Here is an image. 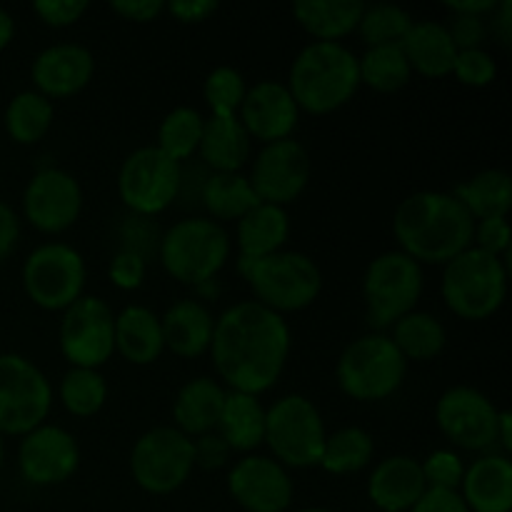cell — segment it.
<instances>
[{
  "label": "cell",
  "instance_id": "7a4b0ae2",
  "mask_svg": "<svg viewBox=\"0 0 512 512\" xmlns=\"http://www.w3.org/2000/svg\"><path fill=\"white\" fill-rule=\"evenodd\" d=\"M393 233L400 253L415 263H450L455 255L473 248L475 220L450 193L423 190L398 205Z\"/></svg>",
  "mask_w": 512,
  "mask_h": 512
},
{
  "label": "cell",
  "instance_id": "4fadbf2b",
  "mask_svg": "<svg viewBox=\"0 0 512 512\" xmlns=\"http://www.w3.org/2000/svg\"><path fill=\"white\" fill-rule=\"evenodd\" d=\"M180 183H183L180 163L168 158L158 145L130 153L118 175L120 198L138 215L163 213L178 198Z\"/></svg>",
  "mask_w": 512,
  "mask_h": 512
},
{
  "label": "cell",
  "instance_id": "11a10c76",
  "mask_svg": "<svg viewBox=\"0 0 512 512\" xmlns=\"http://www.w3.org/2000/svg\"><path fill=\"white\" fill-rule=\"evenodd\" d=\"M493 28H495V35L500 38V43L503 45H510L512 40V0H503V3H498V8L493 10Z\"/></svg>",
  "mask_w": 512,
  "mask_h": 512
},
{
  "label": "cell",
  "instance_id": "836d02e7",
  "mask_svg": "<svg viewBox=\"0 0 512 512\" xmlns=\"http://www.w3.org/2000/svg\"><path fill=\"white\" fill-rule=\"evenodd\" d=\"M393 345L400 350V355L408 360H433L435 355L443 353L445 335L443 323L428 313H408L393 325Z\"/></svg>",
  "mask_w": 512,
  "mask_h": 512
},
{
  "label": "cell",
  "instance_id": "f907efd6",
  "mask_svg": "<svg viewBox=\"0 0 512 512\" xmlns=\"http://www.w3.org/2000/svg\"><path fill=\"white\" fill-rule=\"evenodd\" d=\"M110 8L123 15L125 20L148 23V20H155L163 13L165 3L163 0H115V3H110Z\"/></svg>",
  "mask_w": 512,
  "mask_h": 512
},
{
  "label": "cell",
  "instance_id": "4dcf8cb0",
  "mask_svg": "<svg viewBox=\"0 0 512 512\" xmlns=\"http://www.w3.org/2000/svg\"><path fill=\"white\" fill-rule=\"evenodd\" d=\"M290 233L288 213L278 205L260 203L238 220L240 260H260L278 253Z\"/></svg>",
  "mask_w": 512,
  "mask_h": 512
},
{
  "label": "cell",
  "instance_id": "5b68a950",
  "mask_svg": "<svg viewBox=\"0 0 512 512\" xmlns=\"http://www.w3.org/2000/svg\"><path fill=\"white\" fill-rule=\"evenodd\" d=\"M240 270L258 298L255 303L278 315L308 308L323 288L318 265L308 255L290 250H278L260 260H240Z\"/></svg>",
  "mask_w": 512,
  "mask_h": 512
},
{
  "label": "cell",
  "instance_id": "30bf717a",
  "mask_svg": "<svg viewBox=\"0 0 512 512\" xmlns=\"http://www.w3.org/2000/svg\"><path fill=\"white\" fill-rule=\"evenodd\" d=\"M53 405L45 375L23 355H0V433L28 435L43 425Z\"/></svg>",
  "mask_w": 512,
  "mask_h": 512
},
{
  "label": "cell",
  "instance_id": "74e56055",
  "mask_svg": "<svg viewBox=\"0 0 512 512\" xmlns=\"http://www.w3.org/2000/svg\"><path fill=\"white\" fill-rule=\"evenodd\" d=\"M205 118L195 108H175L165 115L158 130V148L175 163H183L198 150Z\"/></svg>",
  "mask_w": 512,
  "mask_h": 512
},
{
  "label": "cell",
  "instance_id": "9f6ffc18",
  "mask_svg": "<svg viewBox=\"0 0 512 512\" xmlns=\"http://www.w3.org/2000/svg\"><path fill=\"white\" fill-rule=\"evenodd\" d=\"M498 443L505 453L512 450V415L508 410H500L498 415Z\"/></svg>",
  "mask_w": 512,
  "mask_h": 512
},
{
  "label": "cell",
  "instance_id": "f6af8a7d",
  "mask_svg": "<svg viewBox=\"0 0 512 512\" xmlns=\"http://www.w3.org/2000/svg\"><path fill=\"white\" fill-rule=\"evenodd\" d=\"M33 10L45 25L65 28V25H73L75 20H80V15L88 10V3H83V0H38Z\"/></svg>",
  "mask_w": 512,
  "mask_h": 512
},
{
  "label": "cell",
  "instance_id": "484cf974",
  "mask_svg": "<svg viewBox=\"0 0 512 512\" xmlns=\"http://www.w3.org/2000/svg\"><path fill=\"white\" fill-rule=\"evenodd\" d=\"M225 390L215 380L198 378L183 385L173 403L175 430L193 438V435H210L218 428L220 413H223Z\"/></svg>",
  "mask_w": 512,
  "mask_h": 512
},
{
  "label": "cell",
  "instance_id": "6da1fadb",
  "mask_svg": "<svg viewBox=\"0 0 512 512\" xmlns=\"http://www.w3.org/2000/svg\"><path fill=\"white\" fill-rule=\"evenodd\" d=\"M210 353L218 375L235 393L258 398L283 373L290 355V328L283 315L245 300L215 320Z\"/></svg>",
  "mask_w": 512,
  "mask_h": 512
},
{
  "label": "cell",
  "instance_id": "83f0119b",
  "mask_svg": "<svg viewBox=\"0 0 512 512\" xmlns=\"http://www.w3.org/2000/svg\"><path fill=\"white\" fill-rule=\"evenodd\" d=\"M160 318L148 308H125L115 318V350L133 365H150L163 353Z\"/></svg>",
  "mask_w": 512,
  "mask_h": 512
},
{
  "label": "cell",
  "instance_id": "8992f818",
  "mask_svg": "<svg viewBox=\"0 0 512 512\" xmlns=\"http://www.w3.org/2000/svg\"><path fill=\"white\" fill-rule=\"evenodd\" d=\"M408 363L388 335H363L345 348L338 360V385L360 403L385 400L403 385Z\"/></svg>",
  "mask_w": 512,
  "mask_h": 512
},
{
  "label": "cell",
  "instance_id": "1f68e13d",
  "mask_svg": "<svg viewBox=\"0 0 512 512\" xmlns=\"http://www.w3.org/2000/svg\"><path fill=\"white\" fill-rule=\"evenodd\" d=\"M455 198L473 220L508 218L512 208V180L505 170H483L455 188Z\"/></svg>",
  "mask_w": 512,
  "mask_h": 512
},
{
  "label": "cell",
  "instance_id": "e0dca14e",
  "mask_svg": "<svg viewBox=\"0 0 512 512\" xmlns=\"http://www.w3.org/2000/svg\"><path fill=\"white\" fill-rule=\"evenodd\" d=\"M83 193L78 180L58 168L40 170L23 195L25 218L40 233H63L78 220Z\"/></svg>",
  "mask_w": 512,
  "mask_h": 512
},
{
  "label": "cell",
  "instance_id": "4316f807",
  "mask_svg": "<svg viewBox=\"0 0 512 512\" xmlns=\"http://www.w3.org/2000/svg\"><path fill=\"white\" fill-rule=\"evenodd\" d=\"M198 150L215 173H238L250 155V135L238 115H210Z\"/></svg>",
  "mask_w": 512,
  "mask_h": 512
},
{
  "label": "cell",
  "instance_id": "8fae6325",
  "mask_svg": "<svg viewBox=\"0 0 512 512\" xmlns=\"http://www.w3.org/2000/svg\"><path fill=\"white\" fill-rule=\"evenodd\" d=\"M195 468V443L175 428H153L135 443L130 455L133 478L145 493H175Z\"/></svg>",
  "mask_w": 512,
  "mask_h": 512
},
{
  "label": "cell",
  "instance_id": "277c9868",
  "mask_svg": "<svg viewBox=\"0 0 512 512\" xmlns=\"http://www.w3.org/2000/svg\"><path fill=\"white\" fill-rule=\"evenodd\" d=\"M508 295L503 258L468 248L445 263L443 300L458 318L485 320L500 310Z\"/></svg>",
  "mask_w": 512,
  "mask_h": 512
},
{
  "label": "cell",
  "instance_id": "f35d334b",
  "mask_svg": "<svg viewBox=\"0 0 512 512\" xmlns=\"http://www.w3.org/2000/svg\"><path fill=\"white\" fill-rule=\"evenodd\" d=\"M105 398H108V385L98 370L73 368L70 373H65L63 383H60V400H63L65 410L78 418H90L98 413Z\"/></svg>",
  "mask_w": 512,
  "mask_h": 512
},
{
  "label": "cell",
  "instance_id": "d6986e66",
  "mask_svg": "<svg viewBox=\"0 0 512 512\" xmlns=\"http://www.w3.org/2000/svg\"><path fill=\"white\" fill-rule=\"evenodd\" d=\"M80 450L73 435L58 425H40L23 435L18 450L20 473L33 485L65 483L78 470Z\"/></svg>",
  "mask_w": 512,
  "mask_h": 512
},
{
  "label": "cell",
  "instance_id": "5bb4252c",
  "mask_svg": "<svg viewBox=\"0 0 512 512\" xmlns=\"http://www.w3.org/2000/svg\"><path fill=\"white\" fill-rule=\"evenodd\" d=\"M60 350L73 368L98 370L115 353V318L100 298H78L60 323Z\"/></svg>",
  "mask_w": 512,
  "mask_h": 512
},
{
  "label": "cell",
  "instance_id": "cb8c5ba5",
  "mask_svg": "<svg viewBox=\"0 0 512 512\" xmlns=\"http://www.w3.org/2000/svg\"><path fill=\"white\" fill-rule=\"evenodd\" d=\"M163 343L178 358H198L210 350L215 320L198 300H180L160 320Z\"/></svg>",
  "mask_w": 512,
  "mask_h": 512
},
{
  "label": "cell",
  "instance_id": "d590c367",
  "mask_svg": "<svg viewBox=\"0 0 512 512\" xmlns=\"http://www.w3.org/2000/svg\"><path fill=\"white\" fill-rule=\"evenodd\" d=\"M375 453L373 438L363 428H343L325 438L320 468L333 475H350L370 465Z\"/></svg>",
  "mask_w": 512,
  "mask_h": 512
},
{
  "label": "cell",
  "instance_id": "9a60e30c",
  "mask_svg": "<svg viewBox=\"0 0 512 512\" xmlns=\"http://www.w3.org/2000/svg\"><path fill=\"white\" fill-rule=\"evenodd\" d=\"M498 415L493 400L475 388H450L435 408V420L445 438L463 450H488L498 443Z\"/></svg>",
  "mask_w": 512,
  "mask_h": 512
},
{
  "label": "cell",
  "instance_id": "60d3db41",
  "mask_svg": "<svg viewBox=\"0 0 512 512\" xmlns=\"http://www.w3.org/2000/svg\"><path fill=\"white\" fill-rule=\"evenodd\" d=\"M245 93V78L235 68H215L205 80V100L213 115H235L240 110Z\"/></svg>",
  "mask_w": 512,
  "mask_h": 512
},
{
  "label": "cell",
  "instance_id": "680465c9",
  "mask_svg": "<svg viewBox=\"0 0 512 512\" xmlns=\"http://www.w3.org/2000/svg\"><path fill=\"white\" fill-rule=\"evenodd\" d=\"M298 512H330V510H325V508H308V510H298Z\"/></svg>",
  "mask_w": 512,
  "mask_h": 512
},
{
  "label": "cell",
  "instance_id": "c3c4849f",
  "mask_svg": "<svg viewBox=\"0 0 512 512\" xmlns=\"http://www.w3.org/2000/svg\"><path fill=\"white\" fill-rule=\"evenodd\" d=\"M410 512H470L458 490L428 488Z\"/></svg>",
  "mask_w": 512,
  "mask_h": 512
},
{
  "label": "cell",
  "instance_id": "2e32d148",
  "mask_svg": "<svg viewBox=\"0 0 512 512\" xmlns=\"http://www.w3.org/2000/svg\"><path fill=\"white\" fill-rule=\"evenodd\" d=\"M255 195L260 203L283 205L298 200L305 185L310 180V158L308 150L293 138L268 143L253 163V175H250Z\"/></svg>",
  "mask_w": 512,
  "mask_h": 512
},
{
  "label": "cell",
  "instance_id": "bcb514c9",
  "mask_svg": "<svg viewBox=\"0 0 512 512\" xmlns=\"http://www.w3.org/2000/svg\"><path fill=\"white\" fill-rule=\"evenodd\" d=\"M453 38L455 48L458 50H475L483 45L488 28H485V20L478 15H453L450 25H445Z\"/></svg>",
  "mask_w": 512,
  "mask_h": 512
},
{
  "label": "cell",
  "instance_id": "ab89813d",
  "mask_svg": "<svg viewBox=\"0 0 512 512\" xmlns=\"http://www.w3.org/2000/svg\"><path fill=\"white\" fill-rule=\"evenodd\" d=\"M358 28L370 48H378V45H400L405 35H408V30L413 28V18L400 5H365Z\"/></svg>",
  "mask_w": 512,
  "mask_h": 512
},
{
  "label": "cell",
  "instance_id": "7c38bea8",
  "mask_svg": "<svg viewBox=\"0 0 512 512\" xmlns=\"http://www.w3.org/2000/svg\"><path fill=\"white\" fill-rule=\"evenodd\" d=\"M28 298L43 310H68L83 298L85 263L75 248L65 243L40 245L30 253L23 268Z\"/></svg>",
  "mask_w": 512,
  "mask_h": 512
},
{
  "label": "cell",
  "instance_id": "52a82bcc",
  "mask_svg": "<svg viewBox=\"0 0 512 512\" xmlns=\"http://www.w3.org/2000/svg\"><path fill=\"white\" fill-rule=\"evenodd\" d=\"M228 255V233L208 218L180 220L160 243V260L165 270L185 285L208 283L228 263Z\"/></svg>",
  "mask_w": 512,
  "mask_h": 512
},
{
  "label": "cell",
  "instance_id": "d4e9b609",
  "mask_svg": "<svg viewBox=\"0 0 512 512\" xmlns=\"http://www.w3.org/2000/svg\"><path fill=\"white\" fill-rule=\"evenodd\" d=\"M400 48L408 58L410 70H418L420 75H428V78L450 75L455 58H458V48H455L448 28L443 23H435V20L413 23Z\"/></svg>",
  "mask_w": 512,
  "mask_h": 512
},
{
  "label": "cell",
  "instance_id": "681fc988",
  "mask_svg": "<svg viewBox=\"0 0 512 512\" xmlns=\"http://www.w3.org/2000/svg\"><path fill=\"white\" fill-rule=\"evenodd\" d=\"M165 10L180 23H203L210 15H215L218 3L215 0H173V3H165Z\"/></svg>",
  "mask_w": 512,
  "mask_h": 512
},
{
  "label": "cell",
  "instance_id": "7dc6e473",
  "mask_svg": "<svg viewBox=\"0 0 512 512\" xmlns=\"http://www.w3.org/2000/svg\"><path fill=\"white\" fill-rule=\"evenodd\" d=\"M145 278V258L133 250H123L110 263V280L123 290H135Z\"/></svg>",
  "mask_w": 512,
  "mask_h": 512
},
{
  "label": "cell",
  "instance_id": "44dd1931",
  "mask_svg": "<svg viewBox=\"0 0 512 512\" xmlns=\"http://www.w3.org/2000/svg\"><path fill=\"white\" fill-rule=\"evenodd\" d=\"M93 53L83 45L60 43L45 48L33 63V83L45 98H70L93 80Z\"/></svg>",
  "mask_w": 512,
  "mask_h": 512
},
{
  "label": "cell",
  "instance_id": "7402d4cb",
  "mask_svg": "<svg viewBox=\"0 0 512 512\" xmlns=\"http://www.w3.org/2000/svg\"><path fill=\"white\" fill-rule=\"evenodd\" d=\"M428 490L420 463L405 455L383 460L368 480V495L383 512H405Z\"/></svg>",
  "mask_w": 512,
  "mask_h": 512
},
{
  "label": "cell",
  "instance_id": "7bdbcfd3",
  "mask_svg": "<svg viewBox=\"0 0 512 512\" xmlns=\"http://www.w3.org/2000/svg\"><path fill=\"white\" fill-rule=\"evenodd\" d=\"M453 73L463 85L483 88V85H490L495 80V75H498V65H495V60L490 58V53H485L483 48L458 50Z\"/></svg>",
  "mask_w": 512,
  "mask_h": 512
},
{
  "label": "cell",
  "instance_id": "e575fe53",
  "mask_svg": "<svg viewBox=\"0 0 512 512\" xmlns=\"http://www.w3.org/2000/svg\"><path fill=\"white\" fill-rule=\"evenodd\" d=\"M53 125V103L38 90H28L10 100L5 110L8 135L20 145H33L43 138Z\"/></svg>",
  "mask_w": 512,
  "mask_h": 512
},
{
  "label": "cell",
  "instance_id": "ba28073f",
  "mask_svg": "<svg viewBox=\"0 0 512 512\" xmlns=\"http://www.w3.org/2000/svg\"><path fill=\"white\" fill-rule=\"evenodd\" d=\"M325 438L328 433L318 408L303 395L280 398L273 408L265 410V443L278 463L290 468L320 465Z\"/></svg>",
  "mask_w": 512,
  "mask_h": 512
},
{
  "label": "cell",
  "instance_id": "3957f363",
  "mask_svg": "<svg viewBox=\"0 0 512 512\" xmlns=\"http://www.w3.org/2000/svg\"><path fill=\"white\" fill-rule=\"evenodd\" d=\"M358 85V58L343 43L315 40L293 60L288 90L298 110L325 115L348 103Z\"/></svg>",
  "mask_w": 512,
  "mask_h": 512
},
{
  "label": "cell",
  "instance_id": "f5cc1de1",
  "mask_svg": "<svg viewBox=\"0 0 512 512\" xmlns=\"http://www.w3.org/2000/svg\"><path fill=\"white\" fill-rule=\"evenodd\" d=\"M18 215L13 213V208L5 203H0V260L8 258L13 253L15 243H18Z\"/></svg>",
  "mask_w": 512,
  "mask_h": 512
},
{
  "label": "cell",
  "instance_id": "8d00e7d4",
  "mask_svg": "<svg viewBox=\"0 0 512 512\" xmlns=\"http://www.w3.org/2000/svg\"><path fill=\"white\" fill-rule=\"evenodd\" d=\"M358 73L360 83L370 85L380 93H395L403 85H408L413 70H410V63L400 45H378L358 60Z\"/></svg>",
  "mask_w": 512,
  "mask_h": 512
},
{
  "label": "cell",
  "instance_id": "d6a6232c",
  "mask_svg": "<svg viewBox=\"0 0 512 512\" xmlns=\"http://www.w3.org/2000/svg\"><path fill=\"white\" fill-rule=\"evenodd\" d=\"M203 205L218 220H240L258 208L253 185L240 173H213L203 185Z\"/></svg>",
  "mask_w": 512,
  "mask_h": 512
},
{
  "label": "cell",
  "instance_id": "ffe728a7",
  "mask_svg": "<svg viewBox=\"0 0 512 512\" xmlns=\"http://www.w3.org/2000/svg\"><path fill=\"white\" fill-rule=\"evenodd\" d=\"M240 123L250 138L263 140L265 145L290 138L298 125V105L288 85L275 80L253 85L240 103Z\"/></svg>",
  "mask_w": 512,
  "mask_h": 512
},
{
  "label": "cell",
  "instance_id": "f1b7e54d",
  "mask_svg": "<svg viewBox=\"0 0 512 512\" xmlns=\"http://www.w3.org/2000/svg\"><path fill=\"white\" fill-rule=\"evenodd\" d=\"M365 3L360 0H298L293 15L318 43H338L353 33L363 18Z\"/></svg>",
  "mask_w": 512,
  "mask_h": 512
},
{
  "label": "cell",
  "instance_id": "ac0fdd59",
  "mask_svg": "<svg viewBox=\"0 0 512 512\" xmlns=\"http://www.w3.org/2000/svg\"><path fill=\"white\" fill-rule=\"evenodd\" d=\"M235 503L248 512H285L293 503V480L278 460L248 455L228 475Z\"/></svg>",
  "mask_w": 512,
  "mask_h": 512
},
{
  "label": "cell",
  "instance_id": "ee69618b",
  "mask_svg": "<svg viewBox=\"0 0 512 512\" xmlns=\"http://www.w3.org/2000/svg\"><path fill=\"white\" fill-rule=\"evenodd\" d=\"M473 240L478 245L475 248L483 250V253L495 255L500 258L503 253H510V225L505 218H490V220H480L475 225Z\"/></svg>",
  "mask_w": 512,
  "mask_h": 512
},
{
  "label": "cell",
  "instance_id": "603a6c76",
  "mask_svg": "<svg viewBox=\"0 0 512 512\" xmlns=\"http://www.w3.org/2000/svg\"><path fill=\"white\" fill-rule=\"evenodd\" d=\"M460 488L470 512H510L512 463L505 455H485L465 470Z\"/></svg>",
  "mask_w": 512,
  "mask_h": 512
},
{
  "label": "cell",
  "instance_id": "6f0895ef",
  "mask_svg": "<svg viewBox=\"0 0 512 512\" xmlns=\"http://www.w3.org/2000/svg\"><path fill=\"white\" fill-rule=\"evenodd\" d=\"M13 33H15L13 18H10L8 10L0 8V50H3L10 40H13Z\"/></svg>",
  "mask_w": 512,
  "mask_h": 512
},
{
  "label": "cell",
  "instance_id": "91938a15",
  "mask_svg": "<svg viewBox=\"0 0 512 512\" xmlns=\"http://www.w3.org/2000/svg\"><path fill=\"white\" fill-rule=\"evenodd\" d=\"M0 465H3V440H0Z\"/></svg>",
  "mask_w": 512,
  "mask_h": 512
},
{
  "label": "cell",
  "instance_id": "9c48e42d",
  "mask_svg": "<svg viewBox=\"0 0 512 512\" xmlns=\"http://www.w3.org/2000/svg\"><path fill=\"white\" fill-rule=\"evenodd\" d=\"M423 293V270L400 250L383 253L368 265L363 280L368 320L373 328L383 330L413 313Z\"/></svg>",
  "mask_w": 512,
  "mask_h": 512
},
{
  "label": "cell",
  "instance_id": "b9f144b4",
  "mask_svg": "<svg viewBox=\"0 0 512 512\" xmlns=\"http://www.w3.org/2000/svg\"><path fill=\"white\" fill-rule=\"evenodd\" d=\"M420 470H423L425 485L440 490H458L465 475L463 460L450 450H435L425 463H420Z\"/></svg>",
  "mask_w": 512,
  "mask_h": 512
},
{
  "label": "cell",
  "instance_id": "f546056e",
  "mask_svg": "<svg viewBox=\"0 0 512 512\" xmlns=\"http://www.w3.org/2000/svg\"><path fill=\"white\" fill-rule=\"evenodd\" d=\"M215 430L230 450L250 453L265 443V408L255 395L230 390Z\"/></svg>",
  "mask_w": 512,
  "mask_h": 512
},
{
  "label": "cell",
  "instance_id": "816d5d0a",
  "mask_svg": "<svg viewBox=\"0 0 512 512\" xmlns=\"http://www.w3.org/2000/svg\"><path fill=\"white\" fill-rule=\"evenodd\" d=\"M228 445L223 443L220 435H203L195 443V465H205V468H220L228 458Z\"/></svg>",
  "mask_w": 512,
  "mask_h": 512
},
{
  "label": "cell",
  "instance_id": "db71d44e",
  "mask_svg": "<svg viewBox=\"0 0 512 512\" xmlns=\"http://www.w3.org/2000/svg\"><path fill=\"white\" fill-rule=\"evenodd\" d=\"M495 8H498L495 0H450L448 3V10L453 15H478V18L493 13Z\"/></svg>",
  "mask_w": 512,
  "mask_h": 512
}]
</instances>
